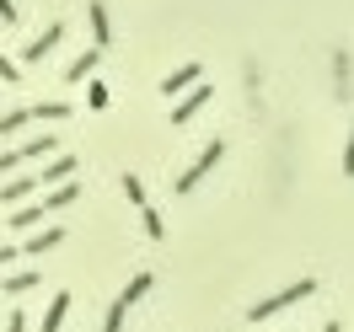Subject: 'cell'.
<instances>
[{
	"label": "cell",
	"mask_w": 354,
	"mask_h": 332,
	"mask_svg": "<svg viewBox=\"0 0 354 332\" xmlns=\"http://www.w3.org/2000/svg\"><path fill=\"white\" fill-rule=\"evenodd\" d=\"M306 295H317V279H295L290 289H279V295H268V300H258V306L247 311V322H268L274 311H290L295 300H306Z\"/></svg>",
	"instance_id": "6da1fadb"
},
{
	"label": "cell",
	"mask_w": 354,
	"mask_h": 332,
	"mask_svg": "<svg viewBox=\"0 0 354 332\" xmlns=\"http://www.w3.org/2000/svg\"><path fill=\"white\" fill-rule=\"evenodd\" d=\"M221 155H225V139H209V145L199 150V161H194V166H188V172L177 177V193H188V188H199V182L209 177V166H215Z\"/></svg>",
	"instance_id": "7a4b0ae2"
},
{
	"label": "cell",
	"mask_w": 354,
	"mask_h": 332,
	"mask_svg": "<svg viewBox=\"0 0 354 332\" xmlns=\"http://www.w3.org/2000/svg\"><path fill=\"white\" fill-rule=\"evenodd\" d=\"M48 150H54V134H38V139H27V145H17V150H6V155H0V177L17 172V166L32 161V155H48Z\"/></svg>",
	"instance_id": "3957f363"
},
{
	"label": "cell",
	"mask_w": 354,
	"mask_h": 332,
	"mask_svg": "<svg viewBox=\"0 0 354 332\" xmlns=\"http://www.w3.org/2000/svg\"><path fill=\"white\" fill-rule=\"evenodd\" d=\"M59 43H65V22H48L44 32H38V43L22 48V59H44V54H54Z\"/></svg>",
	"instance_id": "277c9868"
},
{
	"label": "cell",
	"mask_w": 354,
	"mask_h": 332,
	"mask_svg": "<svg viewBox=\"0 0 354 332\" xmlns=\"http://www.w3.org/2000/svg\"><path fill=\"white\" fill-rule=\"evenodd\" d=\"M59 242H65V225H44V231H32V236L22 242V252H27V257H38V252H54Z\"/></svg>",
	"instance_id": "5b68a950"
},
{
	"label": "cell",
	"mask_w": 354,
	"mask_h": 332,
	"mask_svg": "<svg viewBox=\"0 0 354 332\" xmlns=\"http://www.w3.org/2000/svg\"><path fill=\"white\" fill-rule=\"evenodd\" d=\"M209 97H215L209 86H194V91H188V97H183V102L172 108V124H188V118H194V113H199L204 102H209Z\"/></svg>",
	"instance_id": "8992f818"
},
{
	"label": "cell",
	"mask_w": 354,
	"mask_h": 332,
	"mask_svg": "<svg viewBox=\"0 0 354 332\" xmlns=\"http://www.w3.org/2000/svg\"><path fill=\"white\" fill-rule=\"evenodd\" d=\"M32 188H38V177H11V182H0V204H17V209H22V199H32Z\"/></svg>",
	"instance_id": "52a82bcc"
},
{
	"label": "cell",
	"mask_w": 354,
	"mask_h": 332,
	"mask_svg": "<svg viewBox=\"0 0 354 332\" xmlns=\"http://www.w3.org/2000/svg\"><path fill=\"white\" fill-rule=\"evenodd\" d=\"M194 81H199V65H183V70H172V75L161 81V91H167V97H183Z\"/></svg>",
	"instance_id": "ba28073f"
},
{
	"label": "cell",
	"mask_w": 354,
	"mask_h": 332,
	"mask_svg": "<svg viewBox=\"0 0 354 332\" xmlns=\"http://www.w3.org/2000/svg\"><path fill=\"white\" fill-rule=\"evenodd\" d=\"M65 316H70V289H59V295L48 300V311H44V332H59Z\"/></svg>",
	"instance_id": "9c48e42d"
},
{
	"label": "cell",
	"mask_w": 354,
	"mask_h": 332,
	"mask_svg": "<svg viewBox=\"0 0 354 332\" xmlns=\"http://www.w3.org/2000/svg\"><path fill=\"white\" fill-rule=\"evenodd\" d=\"M91 32H97V48L113 43V22H108V6L102 0H91Z\"/></svg>",
	"instance_id": "30bf717a"
},
{
	"label": "cell",
	"mask_w": 354,
	"mask_h": 332,
	"mask_svg": "<svg viewBox=\"0 0 354 332\" xmlns=\"http://www.w3.org/2000/svg\"><path fill=\"white\" fill-rule=\"evenodd\" d=\"M151 284H156V279H151V273H134V279H129V284H124V295H118V306H124V311H129V306H134V300H145V295H151Z\"/></svg>",
	"instance_id": "8fae6325"
},
{
	"label": "cell",
	"mask_w": 354,
	"mask_h": 332,
	"mask_svg": "<svg viewBox=\"0 0 354 332\" xmlns=\"http://www.w3.org/2000/svg\"><path fill=\"white\" fill-rule=\"evenodd\" d=\"M44 215H48L44 204H22V209L11 215V231H38V220H44Z\"/></svg>",
	"instance_id": "7c38bea8"
},
{
	"label": "cell",
	"mask_w": 354,
	"mask_h": 332,
	"mask_svg": "<svg viewBox=\"0 0 354 332\" xmlns=\"http://www.w3.org/2000/svg\"><path fill=\"white\" fill-rule=\"evenodd\" d=\"M27 124H32V108H11L0 118V139H17V129H27Z\"/></svg>",
	"instance_id": "4fadbf2b"
},
{
	"label": "cell",
	"mask_w": 354,
	"mask_h": 332,
	"mask_svg": "<svg viewBox=\"0 0 354 332\" xmlns=\"http://www.w3.org/2000/svg\"><path fill=\"white\" fill-rule=\"evenodd\" d=\"M75 199H81V188H75V182H59V188L44 199V209H48V215H59V209H65V204H75Z\"/></svg>",
	"instance_id": "5bb4252c"
},
{
	"label": "cell",
	"mask_w": 354,
	"mask_h": 332,
	"mask_svg": "<svg viewBox=\"0 0 354 332\" xmlns=\"http://www.w3.org/2000/svg\"><path fill=\"white\" fill-rule=\"evenodd\" d=\"M97 59H102V48H86L81 59H70V70H65V81H86L91 70H97Z\"/></svg>",
	"instance_id": "9a60e30c"
},
{
	"label": "cell",
	"mask_w": 354,
	"mask_h": 332,
	"mask_svg": "<svg viewBox=\"0 0 354 332\" xmlns=\"http://www.w3.org/2000/svg\"><path fill=\"white\" fill-rule=\"evenodd\" d=\"M70 172H75V155H59V161H48V166H44V182L59 188V182H70Z\"/></svg>",
	"instance_id": "2e32d148"
},
{
	"label": "cell",
	"mask_w": 354,
	"mask_h": 332,
	"mask_svg": "<svg viewBox=\"0 0 354 332\" xmlns=\"http://www.w3.org/2000/svg\"><path fill=\"white\" fill-rule=\"evenodd\" d=\"M38 284H44V279H38L32 268H22V273H11V279H6V295H27V289H38Z\"/></svg>",
	"instance_id": "e0dca14e"
},
{
	"label": "cell",
	"mask_w": 354,
	"mask_h": 332,
	"mask_svg": "<svg viewBox=\"0 0 354 332\" xmlns=\"http://www.w3.org/2000/svg\"><path fill=\"white\" fill-rule=\"evenodd\" d=\"M32 118H48V124H65V118H70V102H65V97H59V102H38V108H32Z\"/></svg>",
	"instance_id": "ac0fdd59"
},
{
	"label": "cell",
	"mask_w": 354,
	"mask_h": 332,
	"mask_svg": "<svg viewBox=\"0 0 354 332\" xmlns=\"http://www.w3.org/2000/svg\"><path fill=\"white\" fill-rule=\"evenodd\" d=\"M140 215H145V236H151V242H161V236H167V225H161V215H156L151 204H145Z\"/></svg>",
	"instance_id": "d6986e66"
},
{
	"label": "cell",
	"mask_w": 354,
	"mask_h": 332,
	"mask_svg": "<svg viewBox=\"0 0 354 332\" xmlns=\"http://www.w3.org/2000/svg\"><path fill=\"white\" fill-rule=\"evenodd\" d=\"M86 102H91V108H97V113H102V108H108V102H113V91L102 86V81H91V91H86Z\"/></svg>",
	"instance_id": "ffe728a7"
},
{
	"label": "cell",
	"mask_w": 354,
	"mask_h": 332,
	"mask_svg": "<svg viewBox=\"0 0 354 332\" xmlns=\"http://www.w3.org/2000/svg\"><path fill=\"white\" fill-rule=\"evenodd\" d=\"M124 193H129V199L140 204V209H145V182L134 177V172H124Z\"/></svg>",
	"instance_id": "44dd1931"
},
{
	"label": "cell",
	"mask_w": 354,
	"mask_h": 332,
	"mask_svg": "<svg viewBox=\"0 0 354 332\" xmlns=\"http://www.w3.org/2000/svg\"><path fill=\"white\" fill-rule=\"evenodd\" d=\"M344 177H354V118H349V145H344Z\"/></svg>",
	"instance_id": "7402d4cb"
},
{
	"label": "cell",
	"mask_w": 354,
	"mask_h": 332,
	"mask_svg": "<svg viewBox=\"0 0 354 332\" xmlns=\"http://www.w3.org/2000/svg\"><path fill=\"white\" fill-rule=\"evenodd\" d=\"M0 81H6V86H17V65H11L6 54H0Z\"/></svg>",
	"instance_id": "603a6c76"
},
{
	"label": "cell",
	"mask_w": 354,
	"mask_h": 332,
	"mask_svg": "<svg viewBox=\"0 0 354 332\" xmlns=\"http://www.w3.org/2000/svg\"><path fill=\"white\" fill-rule=\"evenodd\" d=\"M6 332H27V316H22V311H11V322H6Z\"/></svg>",
	"instance_id": "cb8c5ba5"
},
{
	"label": "cell",
	"mask_w": 354,
	"mask_h": 332,
	"mask_svg": "<svg viewBox=\"0 0 354 332\" xmlns=\"http://www.w3.org/2000/svg\"><path fill=\"white\" fill-rule=\"evenodd\" d=\"M0 22H17V0H0Z\"/></svg>",
	"instance_id": "d4e9b609"
},
{
	"label": "cell",
	"mask_w": 354,
	"mask_h": 332,
	"mask_svg": "<svg viewBox=\"0 0 354 332\" xmlns=\"http://www.w3.org/2000/svg\"><path fill=\"white\" fill-rule=\"evenodd\" d=\"M11 257H17V246H0V268L11 263Z\"/></svg>",
	"instance_id": "484cf974"
},
{
	"label": "cell",
	"mask_w": 354,
	"mask_h": 332,
	"mask_svg": "<svg viewBox=\"0 0 354 332\" xmlns=\"http://www.w3.org/2000/svg\"><path fill=\"white\" fill-rule=\"evenodd\" d=\"M322 332H344V327H338V322H328V327H322Z\"/></svg>",
	"instance_id": "4316f807"
}]
</instances>
